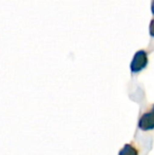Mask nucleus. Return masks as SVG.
Returning a JSON list of instances; mask_svg holds the SVG:
<instances>
[{
    "mask_svg": "<svg viewBox=\"0 0 154 155\" xmlns=\"http://www.w3.org/2000/svg\"><path fill=\"white\" fill-rule=\"evenodd\" d=\"M138 127H139V129L143 131L153 130L154 129V106L150 112L145 113V114L140 117L139 121H138Z\"/></svg>",
    "mask_w": 154,
    "mask_h": 155,
    "instance_id": "obj_1",
    "label": "nucleus"
},
{
    "mask_svg": "<svg viewBox=\"0 0 154 155\" xmlns=\"http://www.w3.org/2000/svg\"><path fill=\"white\" fill-rule=\"evenodd\" d=\"M147 65V55L144 51H139L134 57L133 61L131 63V71L136 73L143 70Z\"/></svg>",
    "mask_w": 154,
    "mask_h": 155,
    "instance_id": "obj_2",
    "label": "nucleus"
},
{
    "mask_svg": "<svg viewBox=\"0 0 154 155\" xmlns=\"http://www.w3.org/2000/svg\"><path fill=\"white\" fill-rule=\"evenodd\" d=\"M118 155H138V152L133 146L125 145V147L120 150Z\"/></svg>",
    "mask_w": 154,
    "mask_h": 155,
    "instance_id": "obj_3",
    "label": "nucleus"
}]
</instances>
